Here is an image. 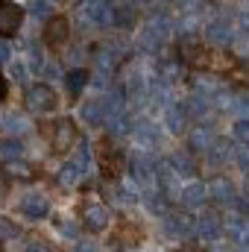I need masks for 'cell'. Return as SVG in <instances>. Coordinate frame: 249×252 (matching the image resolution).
I'll return each instance as SVG.
<instances>
[{"mask_svg":"<svg viewBox=\"0 0 249 252\" xmlns=\"http://www.w3.org/2000/svg\"><path fill=\"white\" fill-rule=\"evenodd\" d=\"M24 103H27V109L35 112V115H50V112H56V106H59V94L53 91V85L35 82V85L27 88Z\"/></svg>","mask_w":249,"mask_h":252,"instance_id":"obj_1","label":"cell"},{"mask_svg":"<svg viewBox=\"0 0 249 252\" xmlns=\"http://www.w3.org/2000/svg\"><path fill=\"white\" fill-rule=\"evenodd\" d=\"M76 144H79V129H76V124H73L70 118H59V121L50 124V150H53V153L64 156V153H70Z\"/></svg>","mask_w":249,"mask_h":252,"instance_id":"obj_2","label":"cell"},{"mask_svg":"<svg viewBox=\"0 0 249 252\" xmlns=\"http://www.w3.org/2000/svg\"><path fill=\"white\" fill-rule=\"evenodd\" d=\"M161 226H164V232L173 241H190V238H196V217H190L185 211H167L161 217Z\"/></svg>","mask_w":249,"mask_h":252,"instance_id":"obj_3","label":"cell"},{"mask_svg":"<svg viewBox=\"0 0 249 252\" xmlns=\"http://www.w3.org/2000/svg\"><path fill=\"white\" fill-rule=\"evenodd\" d=\"M208 196L217 202V205H223V208H238L241 205V196H238V188H235V182L229 179V176H223V173H214L208 182Z\"/></svg>","mask_w":249,"mask_h":252,"instance_id":"obj_4","label":"cell"},{"mask_svg":"<svg viewBox=\"0 0 249 252\" xmlns=\"http://www.w3.org/2000/svg\"><path fill=\"white\" fill-rule=\"evenodd\" d=\"M109 223H112V211H109L106 202H100V199H85L82 202V226L88 232L100 235V232L109 229Z\"/></svg>","mask_w":249,"mask_h":252,"instance_id":"obj_5","label":"cell"},{"mask_svg":"<svg viewBox=\"0 0 249 252\" xmlns=\"http://www.w3.org/2000/svg\"><path fill=\"white\" fill-rule=\"evenodd\" d=\"M223 235H226V220H223L217 211L202 208L199 217H196V238H199L202 244H217Z\"/></svg>","mask_w":249,"mask_h":252,"instance_id":"obj_6","label":"cell"},{"mask_svg":"<svg viewBox=\"0 0 249 252\" xmlns=\"http://www.w3.org/2000/svg\"><path fill=\"white\" fill-rule=\"evenodd\" d=\"M41 38H44V44H47L53 53L64 50V47H67V38H70V21H67L64 15H50L47 24H44Z\"/></svg>","mask_w":249,"mask_h":252,"instance_id":"obj_7","label":"cell"},{"mask_svg":"<svg viewBox=\"0 0 249 252\" xmlns=\"http://www.w3.org/2000/svg\"><path fill=\"white\" fill-rule=\"evenodd\" d=\"M235 24H229L226 18H211L205 27H202V38L214 47H229L235 41Z\"/></svg>","mask_w":249,"mask_h":252,"instance_id":"obj_8","label":"cell"},{"mask_svg":"<svg viewBox=\"0 0 249 252\" xmlns=\"http://www.w3.org/2000/svg\"><path fill=\"white\" fill-rule=\"evenodd\" d=\"M132 138H135V147L153 153L158 147V141H161V126L156 121H150V118H141V121L132 124Z\"/></svg>","mask_w":249,"mask_h":252,"instance_id":"obj_9","label":"cell"},{"mask_svg":"<svg viewBox=\"0 0 249 252\" xmlns=\"http://www.w3.org/2000/svg\"><path fill=\"white\" fill-rule=\"evenodd\" d=\"M18 211L27 217V220H44L50 214V199L41 193V190H27L18 202Z\"/></svg>","mask_w":249,"mask_h":252,"instance_id":"obj_10","label":"cell"},{"mask_svg":"<svg viewBox=\"0 0 249 252\" xmlns=\"http://www.w3.org/2000/svg\"><path fill=\"white\" fill-rule=\"evenodd\" d=\"M21 24H24V6H18L12 0H0V35L3 38L18 35Z\"/></svg>","mask_w":249,"mask_h":252,"instance_id":"obj_11","label":"cell"},{"mask_svg":"<svg viewBox=\"0 0 249 252\" xmlns=\"http://www.w3.org/2000/svg\"><path fill=\"white\" fill-rule=\"evenodd\" d=\"M214 141H217V135H214V129L205 124V121H199L196 126L187 129V150L196 153V156H205L214 147Z\"/></svg>","mask_w":249,"mask_h":252,"instance_id":"obj_12","label":"cell"},{"mask_svg":"<svg viewBox=\"0 0 249 252\" xmlns=\"http://www.w3.org/2000/svg\"><path fill=\"white\" fill-rule=\"evenodd\" d=\"M176 199L182 202V208H205V202H208L211 196H208V185H205V182L190 179V182H185V185L179 188Z\"/></svg>","mask_w":249,"mask_h":252,"instance_id":"obj_13","label":"cell"},{"mask_svg":"<svg viewBox=\"0 0 249 252\" xmlns=\"http://www.w3.org/2000/svg\"><path fill=\"white\" fill-rule=\"evenodd\" d=\"M187 112L182 103H170L161 109V126L170 132V135H187Z\"/></svg>","mask_w":249,"mask_h":252,"instance_id":"obj_14","label":"cell"},{"mask_svg":"<svg viewBox=\"0 0 249 252\" xmlns=\"http://www.w3.org/2000/svg\"><path fill=\"white\" fill-rule=\"evenodd\" d=\"M156 79H158L161 85L173 88V85L182 79V62H179L176 56H161V59L156 62Z\"/></svg>","mask_w":249,"mask_h":252,"instance_id":"obj_15","label":"cell"},{"mask_svg":"<svg viewBox=\"0 0 249 252\" xmlns=\"http://www.w3.org/2000/svg\"><path fill=\"white\" fill-rule=\"evenodd\" d=\"M196 153H190V150H176L173 156H167L170 158V164H173V170L182 176V179H196V173H199V161L193 158Z\"/></svg>","mask_w":249,"mask_h":252,"instance_id":"obj_16","label":"cell"},{"mask_svg":"<svg viewBox=\"0 0 249 252\" xmlns=\"http://www.w3.org/2000/svg\"><path fill=\"white\" fill-rule=\"evenodd\" d=\"M79 118H82V124L88 126V129L103 126L106 124V106H103V100H85L79 106Z\"/></svg>","mask_w":249,"mask_h":252,"instance_id":"obj_17","label":"cell"},{"mask_svg":"<svg viewBox=\"0 0 249 252\" xmlns=\"http://www.w3.org/2000/svg\"><path fill=\"white\" fill-rule=\"evenodd\" d=\"M121 62V56H118V47H112V44H103V47H97L94 50V67H97V73H112L115 67Z\"/></svg>","mask_w":249,"mask_h":252,"instance_id":"obj_18","label":"cell"},{"mask_svg":"<svg viewBox=\"0 0 249 252\" xmlns=\"http://www.w3.org/2000/svg\"><path fill=\"white\" fill-rule=\"evenodd\" d=\"M235 153H238V150H235V144H229V141L217 138V141H214V147L205 153V161H208L211 167H223L229 158H235Z\"/></svg>","mask_w":249,"mask_h":252,"instance_id":"obj_19","label":"cell"},{"mask_svg":"<svg viewBox=\"0 0 249 252\" xmlns=\"http://www.w3.org/2000/svg\"><path fill=\"white\" fill-rule=\"evenodd\" d=\"M182 106H185L187 118H196V124H199V121H205V115L211 112L214 100H211V97H205V94H193V97H187Z\"/></svg>","mask_w":249,"mask_h":252,"instance_id":"obj_20","label":"cell"},{"mask_svg":"<svg viewBox=\"0 0 249 252\" xmlns=\"http://www.w3.org/2000/svg\"><path fill=\"white\" fill-rule=\"evenodd\" d=\"M88 79H91L88 67H73V70H67V73H64V88H67V94H70V97H79L82 88L88 85Z\"/></svg>","mask_w":249,"mask_h":252,"instance_id":"obj_21","label":"cell"},{"mask_svg":"<svg viewBox=\"0 0 249 252\" xmlns=\"http://www.w3.org/2000/svg\"><path fill=\"white\" fill-rule=\"evenodd\" d=\"M56 182H59L62 188H76V185L82 182V167H79L76 161H64L62 167L56 170Z\"/></svg>","mask_w":249,"mask_h":252,"instance_id":"obj_22","label":"cell"},{"mask_svg":"<svg viewBox=\"0 0 249 252\" xmlns=\"http://www.w3.org/2000/svg\"><path fill=\"white\" fill-rule=\"evenodd\" d=\"M0 124H3V129H6L9 138H18V135L30 132V121H27L21 112H6V115L0 118Z\"/></svg>","mask_w":249,"mask_h":252,"instance_id":"obj_23","label":"cell"},{"mask_svg":"<svg viewBox=\"0 0 249 252\" xmlns=\"http://www.w3.org/2000/svg\"><path fill=\"white\" fill-rule=\"evenodd\" d=\"M132 124L135 121H129V115H115V118H106V129H109V135L112 138H126V135H132Z\"/></svg>","mask_w":249,"mask_h":252,"instance_id":"obj_24","label":"cell"},{"mask_svg":"<svg viewBox=\"0 0 249 252\" xmlns=\"http://www.w3.org/2000/svg\"><path fill=\"white\" fill-rule=\"evenodd\" d=\"M0 156H3L6 161H18V158L24 156L21 141H18V138H6V141H0Z\"/></svg>","mask_w":249,"mask_h":252,"instance_id":"obj_25","label":"cell"},{"mask_svg":"<svg viewBox=\"0 0 249 252\" xmlns=\"http://www.w3.org/2000/svg\"><path fill=\"white\" fill-rule=\"evenodd\" d=\"M232 138H235V144L249 147V118H238L232 124Z\"/></svg>","mask_w":249,"mask_h":252,"instance_id":"obj_26","label":"cell"},{"mask_svg":"<svg viewBox=\"0 0 249 252\" xmlns=\"http://www.w3.org/2000/svg\"><path fill=\"white\" fill-rule=\"evenodd\" d=\"M18 235H21L18 223H15L12 217H0V244H6V241H15Z\"/></svg>","mask_w":249,"mask_h":252,"instance_id":"obj_27","label":"cell"},{"mask_svg":"<svg viewBox=\"0 0 249 252\" xmlns=\"http://www.w3.org/2000/svg\"><path fill=\"white\" fill-rule=\"evenodd\" d=\"M176 6H179L182 15H202L205 0H176Z\"/></svg>","mask_w":249,"mask_h":252,"instance_id":"obj_28","label":"cell"},{"mask_svg":"<svg viewBox=\"0 0 249 252\" xmlns=\"http://www.w3.org/2000/svg\"><path fill=\"white\" fill-rule=\"evenodd\" d=\"M235 30H238V35L249 38V9H241V12H238V18H235Z\"/></svg>","mask_w":249,"mask_h":252,"instance_id":"obj_29","label":"cell"},{"mask_svg":"<svg viewBox=\"0 0 249 252\" xmlns=\"http://www.w3.org/2000/svg\"><path fill=\"white\" fill-rule=\"evenodd\" d=\"M6 170H9L12 176H30V173H32V167H30L27 161H21V158H18V161H9Z\"/></svg>","mask_w":249,"mask_h":252,"instance_id":"obj_30","label":"cell"},{"mask_svg":"<svg viewBox=\"0 0 249 252\" xmlns=\"http://www.w3.org/2000/svg\"><path fill=\"white\" fill-rule=\"evenodd\" d=\"M56 229H59V235H64V238H70V241H76V235H79V229L70 223V220H56Z\"/></svg>","mask_w":249,"mask_h":252,"instance_id":"obj_31","label":"cell"},{"mask_svg":"<svg viewBox=\"0 0 249 252\" xmlns=\"http://www.w3.org/2000/svg\"><path fill=\"white\" fill-rule=\"evenodd\" d=\"M24 252H50V244H47L44 238H30L27 247H24Z\"/></svg>","mask_w":249,"mask_h":252,"instance_id":"obj_32","label":"cell"},{"mask_svg":"<svg viewBox=\"0 0 249 252\" xmlns=\"http://www.w3.org/2000/svg\"><path fill=\"white\" fill-rule=\"evenodd\" d=\"M235 164L244 170V176H249V147H241V150L235 153Z\"/></svg>","mask_w":249,"mask_h":252,"instance_id":"obj_33","label":"cell"},{"mask_svg":"<svg viewBox=\"0 0 249 252\" xmlns=\"http://www.w3.org/2000/svg\"><path fill=\"white\" fill-rule=\"evenodd\" d=\"M27 73H30V64L24 62V59H18V62H12V76H15L18 82H27Z\"/></svg>","mask_w":249,"mask_h":252,"instance_id":"obj_34","label":"cell"},{"mask_svg":"<svg viewBox=\"0 0 249 252\" xmlns=\"http://www.w3.org/2000/svg\"><path fill=\"white\" fill-rule=\"evenodd\" d=\"M50 6H53L50 0H30V9H32V15H38V18H41V15H50Z\"/></svg>","mask_w":249,"mask_h":252,"instance_id":"obj_35","label":"cell"},{"mask_svg":"<svg viewBox=\"0 0 249 252\" xmlns=\"http://www.w3.org/2000/svg\"><path fill=\"white\" fill-rule=\"evenodd\" d=\"M73 161H76L82 170H85V167H91V153H88V147H79V153H76V158H73Z\"/></svg>","mask_w":249,"mask_h":252,"instance_id":"obj_36","label":"cell"},{"mask_svg":"<svg viewBox=\"0 0 249 252\" xmlns=\"http://www.w3.org/2000/svg\"><path fill=\"white\" fill-rule=\"evenodd\" d=\"M73 252H103V250H100L94 241H79V244L73 247Z\"/></svg>","mask_w":249,"mask_h":252,"instance_id":"obj_37","label":"cell"},{"mask_svg":"<svg viewBox=\"0 0 249 252\" xmlns=\"http://www.w3.org/2000/svg\"><path fill=\"white\" fill-rule=\"evenodd\" d=\"M6 62H12V47L0 38V64H6Z\"/></svg>","mask_w":249,"mask_h":252,"instance_id":"obj_38","label":"cell"},{"mask_svg":"<svg viewBox=\"0 0 249 252\" xmlns=\"http://www.w3.org/2000/svg\"><path fill=\"white\" fill-rule=\"evenodd\" d=\"M6 94H9V79L3 76V70H0V103L6 100Z\"/></svg>","mask_w":249,"mask_h":252,"instance_id":"obj_39","label":"cell"},{"mask_svg":"<svg viewBox=\"0 0 249 252\" xmlns=\"http://www.w3.org/2000/svg\"><path fill=\"white\" fill-rule=\"evenodd\" d=\"M244 196H247V199H249V176H247V179H244Z\"/></svg>","mask_w":249,"mask_h":252,"instance_id":"obj_40","label":"cell"},{"mask_svg":"<svg viewBox=\"0 0 249 252\" xmlns=\"http://www.w3.org/2000/svg\"><path fill=\"white\" fill-rule=\"evenodd\" d=\"M91 3H106V0H82V6H91Z\"/></svg>","mask_w":249,"mask_h":252,"instance_id":"obj_41","label":"cell"},{"mask_svg":"<svg viewBox=\"0 0 249 252\" xmlns=\"http://www.w3.org/2000/svg\"><path fill=\"white\" fill-rule=\"evenodd\" d=\"M208 252H229V250H226V247H211Z\"/></svg>","mask_w":249,"mask_h":252,"instance_id":"obj_42","label":"cell"},{"mask_svg":"<svg viewBox=\"0 0 249 252\" xmlns=\"http://www.w3.org/2000/svg\"><path fill=\"white\" fill-rule=\"evenodd\" d=\"M135 3H147V0H135Z\"/></svg>","mask_w":249,"mask_h":252,"instance_id":"obj_43","label":"cell"},{"mask_svg":"<svg viewBox=\"0 0 249 252\" xmlns=\"http://www.w3.org/2000/svg\"><path fill=\"white\" fill-rule=\"evenodd\" d=\"M247 208H249V199H247Z\"/></svg>","mask_w":249,"mask_h":252,"instance_id":"obj_44","label":"cell"},{"mask_svg":"<svg viewBox=\"0 0 249 252\" xmlns=\"http://www.w3.org/2000/svg\"><path fill=\"white\" fill-rule=\"evenodd\" d=\"M0 252H3V247H0Z\"/></svg>","mask_w":249,"mask_h":252,"instance_id":"obj_45","label":"cell"},{"mask_svg":"<svg viewBox=\"0 0 249 252\" xmlns=\"http://www.w3.org/2000/svg\"><path fill=\"white\" fill-rule=\"evenodd\" d=\"M247 247H249V241H247Z\"/></svg>","mask_w":249,"mask_h":252,"instance_id":"obj_46","label":"cell"}]
</instances>
